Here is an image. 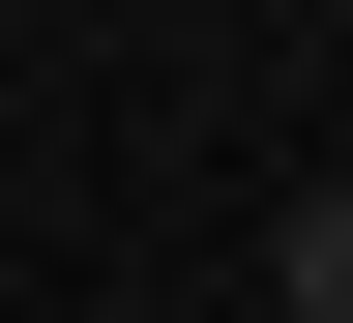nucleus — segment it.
Instances as JSON below:
<instances>
[{"mask_svg": "<svg viewBox=\"0 0 353 323\" xmlns=\"http://www.w3.org/2000/svg\"><path fill=\"white\" fill-rule=\"evenodd\" d=\"M294 323H353V206H294Z\"/></svg>", "mask_w": 353, "mask_h": 323, "instance_id": "obj_1", "label": "nucleus"}]
</instances>
